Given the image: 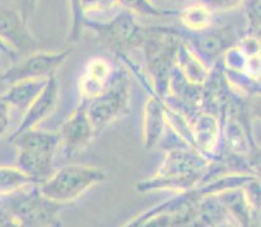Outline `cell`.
Here are the masks:
<instances>
[{
    "instance_id": "cell-1",
    "label": "cell",
    "mask_w": 261,
    "mask_h": 227,
    "mask_svg": "<svg viewBox=\"0 0 261 227\" xmlns=\"http://www.w3.org/2000/svg\"><path fill=\"white\" fill-rule=\"evenodd\" d=\"M210 164L211 160L190 147H170L155 176L138 182L135 190L142 193L192 190L204 181Z\"/></svg>"
},
{
    "instance_id": "cell-2",
    "label": "cell",
    "mask_w": 261,
    "mask_h": 227,
    "mask_svg": "<svg viewBox=\"0 0 261 227\" xmlns=\"http://www.w3.org/2000/svg\"><path fill=\"white\" fill-rule=\"evenodd\" d=\"M181 38L169 26H153L142 44L147 75L151 78V87L161 99L169 95L170 73L174 68L175 52Z\"/></svg>"
},
{
    "instance_id": "cell-3",
    "label": "cell",
    "mask_w": 261,
    "mask_h": 227,
    "mask_svg": "<svg viewBox=\"0 0 261 227\" xmlns=\"http://www.w3.org/2000/svg\"><path fill=\"white\" fill-rule=\"evenodd\" d=\"M104 181H107L104 170L90 165L73 164L55 170L48 179L38 184V191L52 202L66 205Z\"/></svg>"
},
{
    "instance_id": "cell-4",
    "label": "cell",
    "mask_w": 261,
    "mask_h": 227,
    "mask_svg": "<svg viewBox=\"0 0 261 227\" xmlns=\"http://www.w3.org/2000/svg\"><path fill=\"white\" fill-rule=\"evenodd\" d=\"M17 226H61L60 212L65 205L52 202L38 191V184L2 196Z\"/></svg>"
},
{
    "instance_id": "cell-5",
    "label": "cell",
    "mask_w": 261,
    "mask_h": 227,
    "mask_svg": "<svg viewBox=\"0 0 261 227\" xmlns=\"http://www.w3.org/2000/svg\"><path fill=\"white\" fill-rule=\"evenodd\" d=\"M85 29L94 30L101 43L120 56L141 48L151 32V27L141 25L137 16L122 8L103 22H87Z\"/></svg>"
},
{
    "instance_id": "cell-6",
    "label": "cell",
    "mask_w": 261,
    "mask_h": 227,
    "mask_svg": "<svg viewBox=\"0 0 261 227\" xmlns=\"http://www.w3.org/2000/svg\"><path fill=\"white\" fill-rule=\"evenodd\" d=\"M82 103V101H81ZM130 82L125 72H115L112 81L106 90L86 101V112L96 135L107 126L122 117L129 109Z\"/></svg>"
},
{
    "instance_id": "cell-7",
    "label": "cell",
    "mask_w": 261,
    "mask_h": 227,
    "mask_svg": "<svg viewBox=\"0 0 261 227\" xmlns=\"http://www.w3.org/2000/svg\"><path fill=\"white\" fill-rule=\"evenodd\" d=\"M170 30L181 38L210 69L220 61L230 47L239 41L234 29L230 26L213 25L201 32H189L179 27H170Z\"/></svg>"
},
{
    "instance_id": "cell-8",
    "label": "cell",
    "mask_w": 261,
    "mask_h": 227,
    "mask_svg": "<svg viewBox=\"0 0 261 227\" xmlns=\"http://www.w3.org/2000/svg\"><path fill=\"white\" fill-rule=\"evenodd\" d=\"M72 53V48L64 51L48 52V51H33L18 58L13 61L9 68L2 72V82L6 84L16 83L23 79H39V78H49L56 73V70L68 60Z\"/></svg>"
},
{
    "instance_id": "cell-9",
    "label": "cell",
    "mask_w": 261,
    "mask_h": 227,
    "mask_svg": "<svg viewBox=\"0 0 261 227\" xmlns=\"http://www.w3.org/2000/svg\"><path fill=\"white\" fill-rule=\"evenodd\" d=\"M0 38L20 55L39 49L37 38L20 12L9 2L0 0Z\"/></svg>"
},
{
    "instance_id": "cell-10",
    "label": "cell",
    "mask_w": 261,
    "mask_h": 227,
    "mask_svg": "<svg viewBox=\"0 0 261 227\" xmlns=\"http://www.w3.org/2000/svg\"><path fill=\"white\" fill-rule=\"evenodd\" d=\"M189 121L195 140V150L211 161L220 160L224 152L221 120L211 113L198 110Z\"/></svg>"
},
{
    "instance_id": "cell-11",
    "label": "cell",
    "mask_w": 261,
    "mask_h": 227,
    "mask_svg": "<svg viewBox=\"0 0 261 227\" xmlns=\"http://www.w3.org/2000/svg\"><path fill=\"white\" fill-rule=\"evenodd\" d=\"M59 136L60 147H63V152L66 157H72L82 152L94 140L96 131L90 121L84 103H81L69 118L61 125Z\"/></svg>"
},
{
    "instance_id": "cell-12",
    "label": "cell",
    "mask_w": 261,
    "mask_h": 227,
    "mask_svg": "<svg viewBox=\"0 0 261 227\" xmlns=\"http://www.w3.org/2000/svg\"><path fill=\"white\" fill-rule=\"evenodd\" d=\"M115 72L113 65L107 59L99 56L90 59L81 73L78 81L81 101L86 103L106 90L112 81Z\"/></svg>"
},
{
    "instance_id": "cell-13",
    "label": "cell",
    "mask_w": 261,
    "mask_h": 227,
    "mask_svg": "<svg viewBox=\"0 0 261 227\" xmlns=\"http://www.w3.org/2000/svg\"><path fill=\"white\" fill-rule=\"evenodd\" d=\"M59 103V82L56 79V75H51L47 79L46 86L40 91L39 95L35 98V100L30 104V106L23 113V118L17 129L13 131V134L23 131L28 129H34L38 125L42 124L44 120L49 117L56 109ZM12 134V135H13Z\"/></svg>"
},
{
    "instance_id": "cell-14",
    "label": "cell",
    "mask_w": 261,
    "mask_h": 227,
    "mask_svg": "<svg viewBox=\"0 0 261 227\" xmlns=\"http://www.w3.org/2000/svg\"><path fill=\"white\" fill-rule=\"evenodd\" d=\"M167 131L164 100L156 94H149L143 110V146L152 150L163 140Z\"/></svg>"
},
{
    "instance_id": "cell-15",
    "label": "cell",
    "mask_w": 261,
    "mask_h": 227,
    "mask_svg": "<svg viewBox=\"0 0 261 227\" xmlns=\"http://www.w3.org/2000/svg\"><path fill=\"white\" fill-rule=\"evenodd\" d=\"M56 151L44 148H29L17 151L16 166L20 167L38 184L48 179L54 174V160Z\"/></svg>"
},
{
    "instance_id": "cell-16",
    "label": "cell",
    "mask_w": 261,
    "mask_h": 227,
    "mask_svg": "<svg viewBox=\"0 0 261 227\" xmlns=\"http://www.w3.org/2000/svg\"><path fill=\"white\" fill-rule=\"evenodd\" d=\"M174 66L178 72L184 75L186 81L196 86H203L204 82L207 81L211 70L182 39L175 52Z\"/></svg>"
},
{
    "instance_id": "cell-17",
    "label": "cell",
    "mask_w": 261,
    "mask_h": 227,
    "mask_svg": "<svg viewBox=\"0 0 261 227\" xmlns=\"http://www.w3.org/2000/svg\"><path fill=\"white\" fill-rule=\"evenodd\" d=\"M48 78H39V79H23L16 83H12L8 86V90L0 94L2 98L9 104L11 108H15L16 110L21 113H25V110L30 106V104L35 100L40 91L46 86Z\"/></svg>"
},
{
    "instance_id": "cell-18",
    "label": "cell",
    "mask_w": 261,
    "mask_h": 227,
    "mask_svg": "<svg viewBox=\"0 0 261 227\" xmlns=\"http://www.w3.org/2000/svg\"><path fill=\"white\" fill-rule=\"evenodd\" d=\"M237 224L216 195L203 196L196 207L192 226H231Z\"/></svg>"
},
{
    "instance_id": "cell-19",
    "label": "cell",
    "mask_w": 261,
    "mask_h": 227,
    "mask_svg": "<svg viewBox=\"0 0 261 227\" xmlns=\"http://www.w3.org/2000/svg\"><path fill=\"white\" fill-rule=\"evenodd\" d=\"M75 15L87 22H103L112 18L121 9L118 0H69Z\"/></svg>"
},
{
    "instance_id": "cell-20",
    "label": "cell",
    "mask_w": 261,
    "mask_h": 227,
    "mask_svg": "<svg viewBox=\"0 0 261 227\" xmlns=\"http://www.w3.org/2000/svg\"><path fill=\"white\" fill-rule=\"evenodd\" d=\"M242 187L222 191V192L216 193V196L224 204L237 224L250 226L253 217H256V213L251 208Z\"/></svg>"
},
{
    "instance_id": "cell-21",
    "label": "cell",
    "mask_w": 261,
    "mask_h": 227,
    "mask_svg": "<svg viewBox=\"0 0 261 227\" xmlns=\"http://www.w3.org/2000/svg\"><path fill=\"white\" fill-rule=\"evenodd\" d=\"M177 16L185 26V29L189 32H201L210 29L217 22V13L195 0L194 3L185 7L181 12H178Z\"/></svg>"
},
{
    "instance_id": "cell-22",
    "label": "cell",
    "mask_w": 261,
    "mask_h": 227,
    "mask_svg": "<svg viewBox=\"0 0 261 227\" xmlns=\"http://www.w3.org/2000/svg\"><path fill=\"white\" fill-rule=\"evenodd\" d=\"M38 184L30 176L18 166H0V196H6L9 193L17 192L26 187Z\"/></svg>"
},
{
    "instance_id": "cell-23",
    "label": "cell",
    "mask_w": 261,
    "mask_h": 227,
    "mask_svg": "<svg viewBox=\"0 0 261 227\" xmlns=\"http://www.w3.org/2000/svg\"><path fill=\"white\" fill-rule=\"evenodd\" d=\"M121 8L132 12L137 17H168L177 16L175 11L160 9L152 3V0H118Z\"/></svg>"
},
{
    "instance_id": "cell-24",
    "label": "cell",
    "mask_w": 261,
    "mask_h": 227,
    "mask_svg": "<svg viewBox=\"0 0 261 227\" xmlns=\"http://www.w3.org/2000/svg\"><path fill=\"white\" fill-rule=\"evenodd\" d=\"M243 13L246 16L247 22V34L260 35V0H244L242 4Z\"/></svg>"
},
{
    "instance_id": "cell-25",
    "label": "cell",
    "mask_w": 261,
    "mask_h": 227,
    "mask_svg": "<svg viewBox=\"0 0 261 227\" xmlns=\"http://www.w3.org/2000/svg\"><path fill=\"white\" fill-rule=\"evenodd\" d=\"M199 2L215 13H221V12H231L234 9L242 7L244 0H195Z\"/></svg>"
},
{
    "instance_id": "cell-26",
    "label": "cell",
    "mask_w": 261,
    "mask_h": 227,
    "mask_svg": "<svg viewBox=\"0 0 261 227\" xmlns=\"http://www.w3.org/2000/svg\"><path fill=\"white\" fill-rule=\"evenodd\" d=\"M9 3L20 12L26 22H29L30 18L34 15L38 0H9Z\"/></svg>"
},
{
    "instance_id": "cell-27",
    "label": "cell",
    "mask_w": 261,
    "mask_h": 227,
    "mask_svg": "<svg viewBox=\"0 0 261 227\" xmlns=\"http://www.w3.org/2000/svg\"><path fill=\"white\" fill-rule=\"evenodd\" d=\"M11 110L9 104L0 95V136H3L11 126Z\"/></svg>"
},
{
    "instance_id": "cell-28",
    "label": "cell",
    "mask_w": 261,
    "mask_h": 227,
    "mask_svg": "<svg viewBox=\"0 0 261 227\" xmlns=\"http://www.w3.org/2000/svg\"><path fill=\"white\" fill-rule=\"evenodd\" d=\"M0 226H17L9 210L0 202Z\"/></svg>"
},
{
    "instance_id": "cell-29",
    "label": "cell",
    "mask_w": 261,
    "mask_h": 227,
    "mask_svg": "<svg viewBox=\"0 0 261 227\" xmlns=\"http://www.w3.org/2000/svg\"><path fill=\"white\" fill-rule=\"evenodd\" d=\"M0 55L8 56L12 61L17 60V59L20 58V56H18L17 53H16V52L13 51V49H12L11 47H9L8 44L3 41V39H2V38H0Z\"/></svg>"
},
{
    "instance_id": "cell-30",
    "label": "cell",
    "mask_w": 261,
    "mask_h": 227,
    "mask_svg": "<svg viewBox=\"0 0 261 227\" xmlns=\"http://www.w3.org/2000/svg\"><path fill=\"white\" fill-rule=\"evenodd\" d=\"M169 2H174V3H185V2H194V0H169Z\"/></svg>"
},
{
    "instance_id": "cell-31",
    "label": "cell",
    "mask_w": 261,
    "mask_h": 227,
    "mask_svg": "<svg viewBox=\"0 0 261 227\" xmlns=\"http://www.w3.org/2000/svg\"><path fill=\"white\" fill-rule=\"evenodd\" d=\"M0 75H2V72H0ZM0 83H3V82H2V78H0Z\"/></svg>"
},
{
    "instance_id": "cell-32",
    "label": "cell",
    "mask_w": 261,
    "mask_h": 227,
    "mask_svg": "<svg viewBox=\"0 0 261 227\" xmlns=\"http://www.w3.org/2000/svg\"><path fill=\"white\" fill-rule=\"evenodd\" d=\"M0 197H2V196H0Z\"/></svg>"
}]
</instances>
